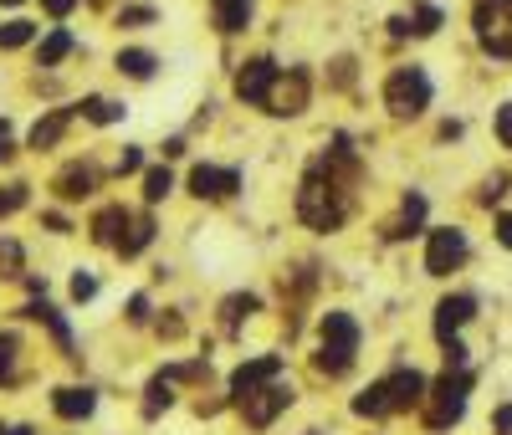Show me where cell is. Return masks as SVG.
<instances>
[{
	"label": "cell",
	"mask_w": 512,
	"mask_h": 435,
	"mask_svg": "<svg viewBox=\"0 0 512 435\" xmlns=\"http://www.w3.org/2000/svg\"><path fill=\"white\" fill-rule=\"evenodd\" d=\"M420 221H425V195H405L400 215H395L390 226H384V241H405V236H415Z\"/></svg>",
	"instance_id": "18"
},
{
	"label": "cell",
	"mask_w": 512,
	"mask_h": 435,
	"mask_svg": "<svg viewBox=\"0 0 512 435\" xmlns=\"http://www.w3.org/2000/svg\"><path fill=\"white\" fill-rule=\"evenodd\" d=\"M26 205V185H6L0 190V215H16Z\"/></svg>",
	"instance_id": "31"
},
{
	"label": "cell",
	"mask_w": 512,
	"mask_h": 435,
	"mask_svg": "<svg viewBox=\"0 0 512 435\" xmlns=\"http://www.w3.org/2000/svg\"><path fill=\"white\" fill-rule=\"evenodd\" d=\"M466 395H472V369L446 364V374L425 389V430H451L466 415Z\"/></svg>",
	"instance_id": "3"
},
{
	"label": "cell",
	"mask_w": 512,
	"mask_h": 435,
	"mask_svg": "<svg viewBox=\"0 0 512 435\" xmlns=\"http://www.w3.org/2000/svg\"><path fill=\"white\" fill-rule=\"evenodd\" d=\"M277 77H282V72H277L272 57H251V62L236 72V98H241V103H267V93H272Z\"/></svg>",
	"instance_id": "11"
},
{
	"label": "cell",
	"mask_w": 512,
	"mask_h": 435,
	"mask_svg": "<svg viewBox=\"0 0 512 435\" xmlns=\"http://www.w3.org/2000/svg\"><path fill=\"white\" fill-rule=\"evenodd\" d=\"M359 354V323L349 313H323V348H318V369L323 374H349Z\"/></svg>",
	"instance_id": "4"
},
{
	"label": "cell",
	"mask_w": 512,
	"mask_h": 435,
	"mask_svg": "<svg viewBox=\"0 0 512 435\" xmlns=\"http://www.w3.org/2000/svg\"><path fill=\"white\" fill-rule=\"evenodd\" d=\"M128 226H134V210L108 205V210H98V215H93V241L118 251V241H123V231H128Z\"/></svg>",
	"instance_id": "15"
},
{
	"label": "cell",
	"mask_w": 512,
	"mask_h": 435,
	"mask_svg": "<svg viewBox=\"0 0 512 435\" xmlns=\"http://www.w3.org/2000/svg\"><path fill=\"white\" fill-rule=\"evenodd\" d=\"M82 118H88V123H118V118H123V103H113V98H88V103H82Z\"/></svg>",
	"instance_id": "28"
},
{
	"label": "cell",
	"mask_w": 512,
	"mask_h": 435,
	"mask_svg": "<svg viewBox=\"0 0 512 435\" xmlns=\"http://www.w3.org/2000/svg\"><path fill=\"white\" fill-rule=\"evenodd\" d=\"M497 430H502V435L512 430V405H502V410H497Z\"/></svg>",
	"instance_id": "41"
},
{
	"label": "cell",
	"mask_w": 512,
	"mask_h": 435,
	"mask_svg": "<svg viewBox=\"0 0 512 435\" xmlns=\"http://www.w3.org/2000/svg\"><path fill=\"white\" fill-rule=\"evenodd\" d=\"M139 164H144V154H139V149H123V154H118V174H134Z\"/></svg>",
	"instance_id": "36"
},
{
	"label": "cell",
	"mask_w": 512,
	"mask_h": 435,
	"mask_svg": "<svg viewBox=\"0 0 512 435\" xmlns=\"http://www.w3.org/2000/svg\"><path fill=\"white\" fill-rule=\"evenodd\" d=\"M52 410L62 420H88L98 410V395H93L88 384H67V389H57V395H52Z\"/></svg>",
	"instance_id": "14"
},
{
	"label": "cell",
	"mask_w": 512,
	"mask_h": 435,
	"mask_svg": "<svg viewBox=\"0 0 512 435\" xmlns=\"http://www.w3.org/2000/svg\"><path fill=\"white\" fill-rule=\"evenodd\" d=\"M0 277H26V272H21V246H16V241H0Z\"/></svg>",
	"instance_id": "30"
},
{
	"label": "cell",
	"mask_w": 512,
	"mask_h": 435,
	"mask_svg": "<svg viewBox=\"0 0 512 435\" xmlns=\"http://www.w3.org/2000/svg\"><path fill=\"white\" fill-rule=\"evenodd\" d=\"M67 123H72V108H57V113H47L36 128H31V149H52L62 134H67Z\"/></svg>",
	"instance_id": "20"
},
{
	"label": "cell",
	"mask_w": 512,
	"mask_h": 435,
	"mask_svg": "<svg viewBox=\"0 0 512 435\" xmlns=\"http://www.w3.org/2000/svg\"><path fill=\"white\" fill-rule=\"evenodd\" d=\"M154 52H139V47H128V52H118V72L123 77H134V82H149L154 77Z\"/></svg>",
	"instance_id": "22"
},
{
	"label": "cell",
	"mask_w": 512,
	"mask_h": 435,
	"mask_svg": "<svg viewBox=\"0 0 512 435\" xmlns=\"http://www.w3.org/2000/svg\"><path fill=\"white\" fill-rule=\"evenodd\" d=\"M425 374L420 369H395V374H384L379 384H369L364 395L354 400V415L364 420H384V415H400L410 405H425Z\"/></svg>",
	"instance_id": "2"
},
{
	"label": "cell",
	"mask_w": 512,
	"mask_h": 435,
	"mask_svg": "<svg viewBox=\"0 0 512 435\" xmlns=\"http://www.w3.org/2000/svg\"><path fill=\"white\" fill-rule=\"evenodd\" d=\"M169 190H175V174H169V169H164V164H159V169H149V174H144V200H149V205H159V200H164V195H169Z\"/></svg>",
	"instance_id": "27"
},
{
	"label": "cell",
	"mask_w": 512,
	"mask_h": 435,
	"mask_svg": "<svg viewBox=\"0 0 512 435\" xmlns=\"http://www.w3.org/2000/svg\"><path fill=\"white\" fill-rule=\"evenodd\" d=\"M497 241L512 246V215H502V221H497Z\"/></svg>",
	"instance_id": "40"
},
{
	"label": "cell",
	"mask_w": 512,
	"mask_h": 435,
	"mask_svg": "<svg viewBox=\"0 0 512 435\" xmlns=\"http://www.w3.org/2000/svg\"><path fill=\"white\" fill-rule=\"evenodd\" d=\"M31 36H36V26H31V21H6V26H0V52H16V47H26Z\"/></svg>",
	"instance_id": "29"
},
{
	"label": "cell",
	"mask_w": 512,
	"mask_h": 435,
	"mask_svg": "<svg viewBox=\"0 0 512 435\" xmlns=\"http://www.w3.org/2000/svg\"><path fill=\"white\" fill-rule=\"evenodd\" d=\"M154 21V6H128V11H118V26H149Z\"/></svg>",
	"instance_id": "32"
},
{
	"label": "cell",
	"mask_w": 512,
	"mask_h": 435,
	"mask_svg": "<svg viewBox=\"0 0 512 435\" xmlns=\"http://www.w3.org/2000/svg\"><path fill=\"white\" fill-rule=\"evenodd\" d=\"M461 261H466V236L456 226L431 231V246H425V272H431V277H451Z\"/></svg>",
	"instance_id": "9"
},
{
	"label": "cell",
	"mask_w": 512,
	"mask_h": 435,
	"mask_svg": "<svg viewBox=\"0 0 512 435\" xmlns=\"http://www.w3.org/2000/svg\"><path fill=\"white\" fill-rule=\"evenodd\" d=\"M502 195H507V174H492V180L482 185V195H477V200H482V205H497Z\"/></svg>",
	"instance_id": "33"
},
{
	"label": "cell",
	"mask_w": 512,
	"mask_h": 435,
	"mask_svg": "<svg viewBox=\"0 0 512 435\" xmlns=\"http://www.w3.org/2000/svg\"><path fill=\"white\" fill-rule=\"evenodd\" d=\"M472 31H477L487 57L512 62V0H477L472 6Z\"/></svg>",
	"instance_id": "5"
},
{
	"label": "cell",
	"mask_w": 512,
	"mask_h": 435,
	"mask_svg": "<svg viewBox=\"0 0 512 435\" xmlns=\"http://www.w3.org/2000/svg\"><path fill=\"white\" fill-rule=\"evenodd\" d=\"M21 313H26V318H36V323H47V328L57 333V343H62V354H67V359H77V354H72V333H67V323L57 318V308H52L47 297H41V302H26Z\"/></svg>",
	"instance_id": "19"
},
{
	"label": "cell",
	"mask_w": 512,
	"mask_h": 435,
	"mask_svg": "<svg viewBox=\"0 0 512 435\" xmlns=\"http://www.w3.org/2000/svg\"><path fill=\"white\" fill-rule=\"evenodd\" d=\"M0 435H6V430H0Z\"/></svg>",
	"instance_id": "44"
},
{
	"label": "cell",
	"mask_w": 512,
	"mask_h": 435,
	"mask_svg": "<svg viewBox=\"0 0 512 435\" xmlns=\"http://www.w3.org/2000/svg\"><path fill=\"white\" fill-rule=\"evenodd\" d=\"M236 190H241V169L195 164V174H190V195H200V200H231Z\"/></svg>",
	"instance_id": "12"
},
{
	"label": "cell",
	"mask_w": 512,
	"mask_h": 435,
	"mask_svg": "<svg viewBox=\"0 0 512 435\" xmlns=\"http://www.w3.org/2000/svg\"><path fill=\"white\" fill-rule=\"evenodd\" d=\"M72 47H77V41H72V31H62V26H57V31H52V36L36 47V62H41V67H57V62L72 52Z\"/></svg>",
	"instance_id": "25"
},
{
	"label": "cell",
	"mask_w": 512,
	"mask_h": 435,
	"mask_svg": "<svg viewBox=\"0 0 512 435\" xmlns=\"http://www.w3.org/2000/svg\"><path fill=\"white\" fill-rule=\"evenodd\" d=\"M262 108H267L272 118H292V113H303V108H308V72H297V67H292L287 77H277Z\"/></svg>",
	"instance_id": "10"
},
{
	"label": "cell",
	"mask_w": 512,
	"mask_h": 435,
	"mask_svg": "<svg viewBox=\"0 0 512 435\" xmlns=\"http://www.w3.org/2000/svg\"><path fill=\"white\" fill-rule=\"evenodd\" d=\"M497 139L512 149V103H502V108H497Z\"/></svg>",
	"instance_id": "34"
},
{
	"label": "cell",
	"mask_w": 512,
	"mask_h": 435,
	"mask_svg": "<svg viewBox=\"0 0 512 435\" xmlns=\"http://www.w3.org/2000/svg\"><path fill=\"white\" fill-rule=\"evenodd\" d=\"M16 149H11V123L6 118H0V159H11Z\"/></svg>",
	"instance_id": "39"
},
{
	"label": "cell",
	"mask_w": 512,
	"mask_h": 435,
	"mask_svg": "<svg viewBox=\"0 0 512 435\" xmlns=\"http://www.w3.org/2000/svg\"><path fill=\"white\" fill-rule=\"evenodd\" d=\"M98 190V169L93 164H67L62 174H57V195L62 200H88Z\"/></svg>",
	"instance_id": "16"
},
{
	"label": "cell",
	"mask_w": 512,
	"mask_h": 435,
	"mask_svg": "<svg viewBox=\"0 0 512 435\" xmlns=\"http://www.w3.org/2000/svg\"><path fill=\"white\" fill-rule=\"evenodd\" d=\"M16 374H21V338L0 333V384H16Z\"/></svg>",
	"instance_id": "26"
},
{
	"label": "cell",
	"mask_w": 512,
	"mask_h": 435,
	"mask_svg": "<svg viewBox=\"0 0 512 435\" xmlns=\"http://www.w3.org/2000/svg\"><path fill=\"white\" fill-rule=\"evenodd\" d=\"M384 108H390L395 118H420L425 108H431V77H425L420 67H395L390 82H384Z\"/></svg>",
	"instance_id": "6"
},
{
	"label": "cell",
	"mask_w": 512,
	"mask_h": 435,
	"mask_svg": "<svg viewBox=\"0 0 512 435\" xmlns=\"http://www.w3.org/2000/svg\"><path fill=\"white\" fill-rule=\"evenodd\" d=\"M41 6H47V16H52V21H62V16H72L77 0H41Z\"/></svg>",
	"instance_id": "38"
},
{
	"label": "cell",
	"mask_w": 512,
	"mask_h": 435,
	"mask_svg": "<svg viewBox=\"0 0 512 435\" xmlns=\"http://www.w3.org/2000/svg\"><path fill=\"white\" fill-rule=\"evenodd\" d=\"M175 384H180V379L169 374V369H164V374H154V379H149V400H144V415H159V410H169V405H175Z\"/></svg>",
	"instance_id": "21"
},
{
	"label": "cell",
	"mask_w": 512,
	"mask_h": 435,
	"mask_svg": "<svg viewBox=\"0 0 512 435\" xmlns=\"http://www.w3.org/2000/svg\"><path fill=\"white\" fill-rule=\"evenodd\" d=\"M251 6H256V0H210V16H216V31H221V36H236V31H246V21H251Z\"/></svg>",
	"instance_id": "17"
},
{
	"label": "cell",
	"mask_w": 512,
	"mask_h": 435,
	"mask_svg": "<svg viewBox=\"0 0 512 435\" xmlns=\"http://www.w3.org/2000/svg\"><path fill=\"white\" fill-rule=\"evenodd\" d=\"M93 292H98V277H82V272L72 277V297H77V302H88Z\"/></svg>",
	"instance_id": "35"
},
{
	"label": "cell",
	"mask_w": 512,
	"mask_h": 435,
	"mask_svg": "<svg viewBox=\"0 0 512 435\" xmlns=\"http://www.w3.org/2000/svg\"><path fill=\"white\" fill-rule=\"evenodd\" d=\"M282 374V354H262V359H251V364H241L236 374H231V395H236V405L251 395V389H262V384H272Z\"/></svg>",
	"instance_id": "13"
},
{
	"label": "cell",
	"mask_w": 512,
	"mask_h": 435,
	"mask_svg": "<svg viewBox=\"0 0 512 435\" xmlns=\"http://www.w3.org/2000/svg\"><path fill=\"white\" fill-rule=\"evenodd\" d=\"M128 323H149V297H134V302H128Z\"/></svg>",
	"instance_id": "37"
},
{
	"label": "cell",
	"mask_w": 512,
	"mask_h": 435,
	"mask_svg": "<svg viewBox=\"0 0 512 435\" xmlns=\"http://www.w3.org/2000/svg\"><path fill=\"white\" fill-rule=\"evenodd\" d=\"M6 435H36V430H31V425H11Z\"/></svg>",
	"instance_id": "42"
},
{
	"label": "cell",
	"mask_w": 512,
	"mask_h": 435,
	"mask_svg": "<svg viewBox=\"0 0 512 435\" xmlns=\"http://www.w3.org/2000/svg\"><path fill=\"white\" fill-rule=\"evenodd\" d=\"M297 395H292V384H282V374L272 379V384H262V389H251V395L241 400V415H246V425L251 430H267L287 405H292Z\"/></svg>",
	"instance_id": "8"
},
{
	"label": "cell",
	"mask_w": 512,
	"mask_h": 435,
	"mask_svg": "<svg viewBox=\"0 0 512 435\" xmlns=\"http://www.w3.org/2000/svg\"><path fill=\"white\" fill-rule=\"evenodd\" d=\"M297 215H303L313 231H338L349 221V185L323 174V169H308L303 190H297Z\"/></svg>",
	"instance_id": "1"
},
{
	"label": "cell",
	"mask_w": 512,
	"mask_h": 435,
	"mask_svg": "<svg viewBox=\"0 0 512 435\" xmlns=\"http://www.w3.org/2000/svg\"><path fill=\"white\" fill-rule=\"evenodd\" d=\"M477 318V297L472 292H456V297H441L436 308V338L446 343V364H466V348H461V328Z\"/></svg>",
	"instance_id": "7"
},
{
	"label": "cell",
	"mask_w": 512,
	"mask_h": 435,
	"mask_svg": "<svg viewBox=\"0 0 512 435\" xmlns=\"http://www.w3.org/2000/svg\"><path fill=\"white\" fill-rule=\"evenodd\" d=\"M256 308H262V297H256V292H236V297H226V302H221V313H226V333H236V328H241V318H251Z\"/></svg>",
	"instance_id": "23"
},
{
	"label": "cell",
	"mask_w": 512,
	"mask_h": 435,
	"mask_svg": "<svg viewBox=\"0 0 512 435\" xmlns=\"http://www.w3.org/2000/svg\"><path fill=\"white\" fill-rule=\"evenodd\" d=\"M0 6H21V0H0Z\"/></svg>",
	"instance_id": "43"
},
{
	"label": "cell",
	"mask_w": 512,
	"mask_h": 435,
	"mask_svg": "<svg viewBox=\"0 0 512 435\" xmlns=\"http://www.w3.org/2000/svg\"><path fill=\"white\" fill-rule=\"evenodd\" d=\"M149 241H154V221H149V215H134V226H128L123 241H118V256H139Z\"/></svg>",
	"instance_id": "24"
}]
</instances>
